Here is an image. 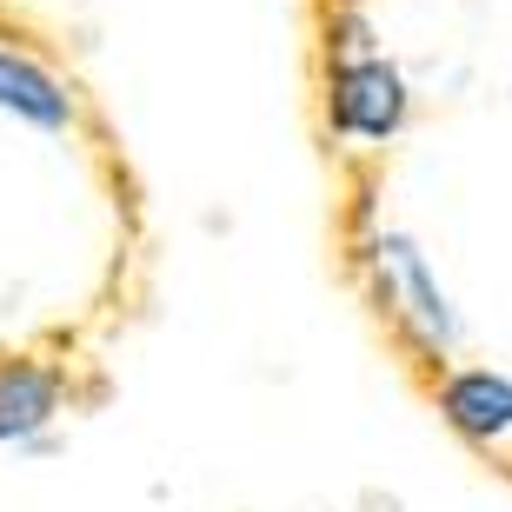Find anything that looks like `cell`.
Returning <instances> with one entry per match:
<instances>
[{"mask_svg":"<svg viewBox=\"0 0 512 512\" xmlns=\"http://www.w3.org/2000/svg\"><path fill=\"white\" fill-rule=\"evenodd\" d=\"M406 120V80L386 60H346L333 74V127L353 133V140H386Z\"/></svg>","mask_w":512,"mask_h":512,"instance_id":"1","label":"cell"},{"mask_svg":"<svg viewBox=\"0 0 512 512\" xmlns=\"http://www.w3.org/2000/svg\"><path fill=\"white\" fill-rule=\"evenodd\" d=\"M380 273L393 280L399 300H406V320L419 326V340H426V346H453L459 320H453V306H446V293H439V280L426 273V260H419L413 240L386 233V240H380Z\"/></svg>","mask_w":512,"mask_h":512,"instance_id":"2","label":"cell"},{"mask_svg":"<svg viewBox=\"0 0 512 512\" xmlns=\"http://www.w3.org/2000/svg\"><path fill=\"white\" fill-rule=\"evenodd\" d=\"M0 114L60 133L67 120H74V100L60 94V80L47 74V67H34V60L14 54V47H0Z\"/></svg>","mask_w":512,"mask_h":512,"instance_id":"4","label":"cell"},{"mask_svg":"<svg viewBox=\"0 0 512 512\" xmlns=\"http://www.w3.org/2000/svg\"><path fill=\"white\" fill-rule=\"evenodd\" d=\"M60 406V386L54 373H40L27 360H7L0 366V439H34Z\"/></svg>","mask_w":512,"mask_h":512,"instance_id":"5","label":"cell"},{"mask_svg":"<svg viewBox=\"0 0 512 512\" xmlns=\"http://www.w3.org/2000/svg\"><path fill=\"white\" fill-rule=\"evenodd\" d=\"M439 413L453 419L466 439H479V446L512 439V380L506 373H486V366L453 373V380L439 386Z\"/></svg>","mask_w":512,"mask_h":512,"instance_id":"3","label":"cell"}]
</instances>
